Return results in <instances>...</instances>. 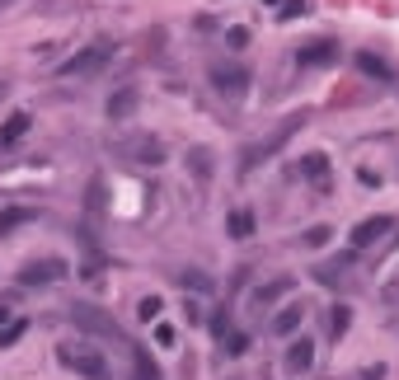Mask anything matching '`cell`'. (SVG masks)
<instances>
[{"label":"cell","mask_w":399,"mask_h":380,"mask_svg":"<svg viewBox=\"0 0 399 380\" xmlns=\"http://www.w3.org/2000/svg\"><path fill=\"white\" fill-rule=\"evenodd\" d=\"M61 366H71L76 376H85V380H108V376H113L108 357H103L99 347H85V343H76V347H61Z\"/></svg>","instance_id":"6da1fadb"},{"label":"cell","mask_w":399,"mask_h":380,"mask_svg":"<svg viewBox=\"0 0 399 380\" xmlns=\"http://www.w3.org/2000/svg\"><path fill=\"white\" fill-rule=\"evenodd\" d=\"M113 52H118L113 43H90L85 52L66 56V61L57 66V76H61V80H71V76H94V71H103L108 61H113Z\"/></svg>","instance_id":"7a4b0ae2"},{"label":"cell","mask_w":399,"mask_h":380,"mask_svg":"<svg viewBox=\"0 0 399 380\" xmlns=\"http://www.w3.org/2000/svg\"><path fill=\"white\" fill-rule=\"evenodd\" d=\"M296 127H306V118H286V123L277 127V132L268 136V141H254V145H244V150H239V169L249 174V169L259 165V160H268V155H273V150H282V145H286V136L296 132Z\"/></svg>","instance_id":"3957f363"},{"label":"cell","mask_w":399,"mask_h":380,"mask_svg":"<svg viewBox=\"0 0 399 380\" xmlns=\"http://www.w3.org/2000/svg\"><path fill=\"white\" fill-rule=\"evenodd\" d=\"M66 272H71L66 258H28L19 268V282L24 287H52V282H61Z\"/></svg>","instance_id":"277c9868"},{"label":"cell","mask_w":399,"mask_h":380,"mask_svg":"<svg viewBox=\"0 0 399 380\" xmlns=\"http://www.w3.org/2000/svg\"><path fill=\"white\" fill-rule=\"evenodd\" d=\"M207 76H212V90L226 94V99H239L244 85H249V71H244V66H221V61H212Z\"/></svg>","instance_id":"5b68a950"},{"label":"cell","mask_w":399,"mask_h":380,"mask_svg":"<svg viewBox=\"0 0 399 380\" xmlns=\"http://www.w3.org/2000/svg\"><path fill=\"white\" fill-rule=\"evenodd\" d=\"M338 56H343V47L338 43H329V38H319V43H306L296 52V61L306 71H324V66H338Z\"/></svg>","instance_id":"8992f818"},{"label":"cell","mask_w":399,"mask_h":380,"mask_svg":"<svg viewBox=\"0 0 399 380\" xmlns=\"http://www.w3.org/2000/svg\"><path fill=\"white\" fill-rule=\"evenodd\" d=\"M217 338H221V352H226V357H244V352H249V334H239V329L230 324V314H217Z\"/></svg>","instance_id":"52a82bcc"},{"label":"cell","mask_w":399,"mask_h":380,"mask_svg":"<svg viewBox=\"0 0 399 380\" xmlns=\"http://www.w3.org/2000/svg\"><path fill=\"white\" fill-rule=\"evenodd\" d=\"M301 179L315 183L319 192H329V155H319V150H310V155H301Z\"/></svg>","instance_id":"ba28073f"},{"label":"cell","mask_w":399,"mask_h":380,"mask_svg":"<svg viewBox=\"0 0 399 380\" xmlns=\"http://www.w3.org/2000/svg\"><path fill=\"white\" fill-rule=\"evenodd\" d=\"M310 366H315V343H310V338H291V343H286V371H291V376H306Z\"/></svg>","instance_id":"9c48e42d"},{"label":"cell","mask_w":399,"mask_h":380,"mask_svg":"<svg viewBox=\"0 0 399 380\" xmlns=\"http://www.w3.org/2000/svg\"><path fill=\"white\" fill-rule=\"evenodd\" d=\"M385 230H395V216H371V221H362L353 230V249H371Z\"/></svg>","instance_id":"30bf717a"},{"label":"cell","mask_w":399,"mask_h":380,"mask_svg":"<svg viewBox=\"0 0 399 380\" xmlns=\"http://www.w3.org/2000/svg\"><path fill=\"white\" fill-rule=\"evenodd\" d=\"M28 127H33V113H10V118H5V127H0V150H5V145H14L19 141V136H28Z\"/></svg>","instance_id":"8fae6325"},{"label":"cell","mask_w":399,"mask_h":380,"mask_svg":"<svg viewBox=\"0 0 399 380\" xmlns=\"http://www.w3.org/2000/svg\"><path fill=\"white\" fill-rule=\"evenodd\" d=\"M301 319H306V305H282V310L273 314V334L277 338H291L301 329Z\"/></svg>","instance_id":"7c38bea8"},{"label":"cell","mask_w":399,"mask_h":380,"mask_svg":"<svg viewBox=\"0 0 399 380\" xmlns=\"http://www.w3.org/2000/svg\"><path fill=\"white\" fill-rule=\"evenodd\" d=\"M33 221H38L33 207H5V212H0V235H14L19 225H33Z\"/></svg>","instance_id":"4fadbf2b"},{"label":"cell","mask_w":399,"mask_h":380,"mask_svg":"<svg viewBox=\"0 0 399 380\" xmlns=\"http://www.w3.org/2000/svg\"><path fill=\"white\" fill-rule=\"evenodd\" d=\"M291 287H296L291 277H277V282H268V287H259V291H254V305H259V310H268V305H273V301H282V296H286Z\"/></svg>","instance_id":"5bb4252c"},{"label":"cell","mask_w":399,"mask_h":380,"mask_svg":"<svg viewBox=\"0 0 399 380\" xmlns=\"http://www.w3.org/2000/svg\"><path fill=\"white\" fill-rule=\"evenodd\" d=\"M357 71H362V76H376V80H395L390 61H385V56H376V52H357Z\"/></svg>","instance_id":"9a60e30c"},{"label":"cell","mask_w":399,"mask_h":380,"mask_svg":"<svg viewBox=\"0 0 399 380\" xmlns=\"http://www.w3.org/2000/svg\"><path fill=\"white\" fill-rule=\"evenodd\" d=\"M132 380H160V366L146 357V347L132 343Z\"/></svg>","instance_id":"2e32d148"},{"label":"cell","mask_w":399,"mask_h":380,"mask_svg":"<svg viewBox=\"0 0 399 380\" xmlns=\"http://www.w3.org/2000/svg\"><path fill=\"white\" fill-rule=\"evenodd\" d=\"M132 108H137V90H118L113 99H108V118H113V123H123Z\"/></svg>","instance_id":"e0dca14e"},{"label":"cell","mask_w":399,"mask_h":380,"mask_svg":"<svg viewBox=\"0 0 399 380\" xmlns=\"http://www.w3.org/2000/svg\"><path fill=\"white\" fill-rule=\"evenodd\" d=\"M132 155H137V165H160L165 160V150H160V141H132L127 145Z\"/></svg>","instance_id":"ac0fdd59"},{"label":"cell","mask_w":399,"mask_h":380,"mask_svg":"<svg viewBox=\"0 0 399 380\" xmlns=\"http://www.w3.org/2000/svg\"><path fill=\"white\" fill-rule=\"evenodd\" d=\"M188 165H193V174L197 179H212V150H207V145H193V150H188Z\"/></svg>","instance_id":"d6986e66"},{"label":"cell","mask_w":399,"mask_h":380,"mask_svg":"<svg viewBox=\"0 0 399 380\" xmlns=\"http://www.w3.org/2000/svg\"><path fill=\"white\" fill-rule=\"evenodd\" d=\"M226 230H230L235 240H249V235H254V216H249V212H230V216H226Z\"/></svg>","instance_id":"ffe728a7"},{"label":"cell","mask_w":399,"mask_h":380,"mask_svg":"<svg viewBox=\"0 0 399 380\" xmlns=\"http://www.w3.org/2000/svg\"><path fill=\"white\" fill-rule=\"evenodd\" d=\"M348 324H353V310H348V305H333V314H329V334H333V338L348 334Z\"/></svg>","instance_id":"44dd1931"},{"label":"cell","mask_w":399,"mask_h":380,"mask_svg":"<svg viewBox=\"0 0 399 380\" xmlns=\"http://www.w3.org/2000/svg\"><path fill=\"white\" fill-rule=\"evenodd\" d=\"M160 310H165V301H160V296H141L137 314H141V319H146V324H155V319H160Z\"/></svg>","instance_id":"7402d4cb"},{"label":"cell","mask_w":399,"mask_h":380,"mask_svg":"<svg viewBox=\"0 0 399 380\" xmlns=\"http://www.w3.org/2000/svg\"><path fill=\"white\" fill-rule=\"evenodd\" d=\"M24 329H28L24 319H10V324H0V347H14V343L24 338Z\"/></svg>","instance_id":"603a6c76"},{"label":"cell","mask_w":399,"mask_h":380,"mask_svg":"<svg viewBox=\"0 0 399 380\" xmlns=\"http://www.w3.org/2000/svg\"><path fill=\"white\" fill-rule=\"evenodd\" d=\"M329 235H333L329 225H310V230H306V245H310V249H324V245H329Z\"/></svg>","instance_id":"cb8c5ba5"},{"label":"cell","mask_w":399,"mask_h":380,"mask_svg":"<svg viewBox=\"0 0 399 380\" xmlns=\"http://www.w3.org/2000/svg\"><path fill=\"white\" fill-rule=\"evenodd\" d=\"M174 338H179V334H174V324L155 319V343H160V347H174Z\"/></svg>","instance_id":"d4e9b609"},{"label":"cell","mask_w":399,"mask_h":380,"mask_svg":"<svg viewBox=\"0 0 399 380\" xmlns=\"http://www.w3.org/2000/svg\"><path fill=\"white\" fill-rule=\"evenodd\" d=\"M296 14H306V0H286V5H282V19H296Z\"/></svg>","instance_id":"484cf974"},{"label":"cell","mask_w":399,"mask_h":380,"mask_svg":"<svg viewBox=\"0 0 399 380\" xmlns=\"http://www.w3.org/2000/svg\"><path fill=\"white\" fill-rule=\"evenodd\" d=\"M226 43H230V47H244V43H249V29H230Z\"/></svg>","instance_id":"4316f807"},{"label":"cell","mask_w":399,"mask_h":380,"mask_svg":"<svg viewBox=\"0 0 399 380\" xmlns=\"http://www.w3.org/2000/svg\"><path fill=\"white\" fill-rule=\"evenodd\" d=\"M357 380H385V366H366V371H357Z\"/></svg>","instance_id":"83f0119b"},{"label":"cell","mask_w":399,"mask_h":380,"mask_svg":"<svg viewBox=\"0 0 399 380\" xmlns=\"http://www.w3.org/2000/svg\"><path fill=\"white\" fill-rule=\"evenodd\" d=\"M0 324H10V310H5V305H0Z\"/></svg>","instance_id":"f1b7e54d"},{"label":"cell","mask_w":399,"mask_h":380,"mask_svg":"<svg viewBox=\"0 0 399 380\" xmlns=\"http://www.w3.org/2000/svg\"><path fill=\"white\" fill-rule=\"evenodd\" d=\"M5 5H10V0H0V10H5Z\"/></svg>","instance_id":"f546056e"},{"label":"cell","mask_w":399,"mask_h":380,"mask_svg":"<svg viewBox=\"0 0 399 380\" xmlns=\"http://www.w3.org/2000/svg\"><path fill=\"white\" fill-rule=\"evenodd\" d=\"M0 99H5V85H0Z\"/></svg>","instance_id":"4dcf8cb0"},{"label":"cell","mask_w":399,"mask_h":380,"mask_svg":"<svg viewBox=\"0 0 399 380\" xmlns=\"http://www.w3.org/2000/svg\"><path fill=\"white\" fill-rule=\"evenodd\" d=\"M263 5H277V0H263Z\"/></svg>","instance_id":"1f68e13d"}]
</instances>
